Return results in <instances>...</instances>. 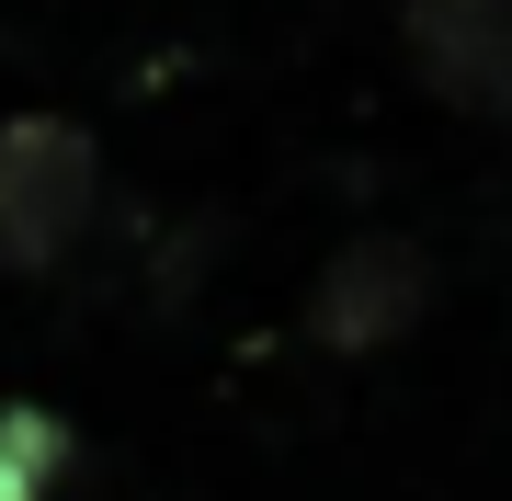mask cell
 <instances>
[{"instance_id": "6da1fadb", "label": "cell", "mask_w": 512, "mask_h": 501, "mask_svg": "<svg viewBox=\"0 0 512 501\" xmlns=\"http://www.w3.org/2000/svg\"><path fill=\"white\" fill-rule=\"evenodd\" d=\"M103 217V149L69 114L0 126V274H57Z\"/></svg>"}, {"instance_id": "7a4b0ae2", "label": "cell", "mask_w": 512, "mask_h": 501, "mask_svg": "<svg viewBox=\"0 0 512 501\" xmlns=\"http://www.w3.org/2000/svg\"><path fill=\"white\" fill-rule=\"evenodd\" d=\"M433 308V251L421 240H353V251H330V274L308 285V331L330 353H387L410 331V319Z\"/></svg>"}, {"instance_id": "3957f363", "label": "cell", "mask_w": 512, "mask_h": 501, "mask_svg": "<svg viewBox=\"0 0 512 501\" xmlns=\"http://www.w3.org/2000/svg\"><path fill=\"white\" fill-rule=\"evenodd\" d=\"M399 35L433 80V103L478 114V126H512V0H410Z\"/></svg>"}, {"instance_id": "277c9868", "label": "cell", "mask_w": 512, "mask_h": 501, "mask_svg": "<svg viewBox=\"0 0 512 501\" xmlns=\"http://www.w3.org/2000/svg\"><path fill=\"white\" fill-rule=\"evenodd\" d=\"M80 479V433L46 399H0V501H69Z\"/></svg>"}]
</instances>
